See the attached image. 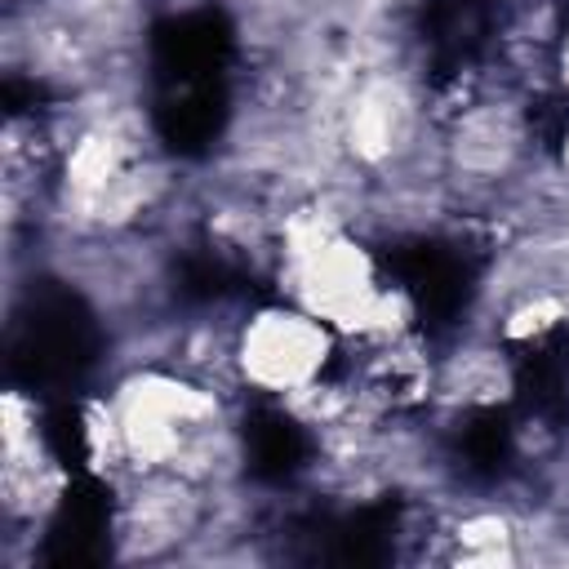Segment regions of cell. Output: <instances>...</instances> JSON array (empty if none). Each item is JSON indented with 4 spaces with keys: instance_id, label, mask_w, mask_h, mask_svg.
I'll use <instances>...</instances> for the list:
<instances>
[{
    "instance_id": "obj_1",
    "label": "cell",
    "mask_w": 569,
    "mask_h": 569,
    "mask_svg": "<svg viewBox=\"0 0 569 569\" xmlns=\"http://www.w3.org/2000/svg\"><path fill=\"white\" fill-rule=\"evenodd\" d=\"M342 338L311 316L307 307L276 298L240 311L236 342H231V378L236 391L253 400L289 405L320 378H329L342 360Z\"/></svg>"
},
{
    "instance_id": "obj_2",
    "label": "cell",
    "mask_w": 569,
    "mask_h": 569,
    "mask_svg": "<svg viewBox=\"0 0 569 569\" xmlns=\"http://www.w3.org/2000/svg\"><path fill=\"white\" fill-rule=\"evenodd\" d=\"M551 71H556V89L569 98V9H565V27H560V40H556Z\"/></svg>"
},
{
    "instance_id": "obj_3",
    "label": "cell",
    "mask_w": 569,
    "mask_h": 569,
    "mask_svg": "<svg viewBox=\"0 0 569 569\" xmlns=\"http://www.w3.org/2000/svg\"><path fill=\"white\" fill-rule=\"evenodd\" d=\"M551 164H556V173H560V178H569V120H565V124H560V133H556Z\"/></svg>"
}]
</instances>
